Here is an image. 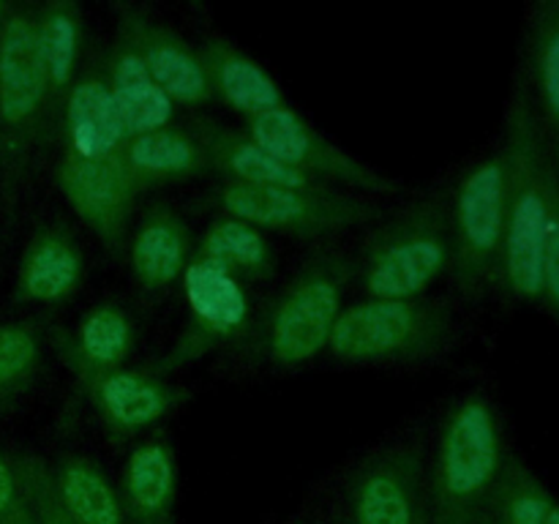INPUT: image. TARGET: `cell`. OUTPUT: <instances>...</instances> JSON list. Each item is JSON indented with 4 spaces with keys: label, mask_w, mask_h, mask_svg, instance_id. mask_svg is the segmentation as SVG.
<instances>
[{
    "label": "cell",
    "mask_w": 559,
    "mask_h": 524,
    "mask_svg": "<svg viewBox=\"0 0 559 524\" xmlns=\"http://www.w3.org/2000/svg\"><path fill=\"white\" fill-rule=\"evenodd\" d=\"M511 453L495 398L484 391L459 398L445 415L424 491L426 524H484Z\"/></svg>",
    "instance_id": "obj_2"
},
{
    "label": "cell",
    "mask_w": 559,
    "mask_h": 524,
    "mask_svg": "<svg viewBox=\"0 0 559 524\" xmlns=\"http://www.w3.org/2000/svg\"><path fill=\"white\" fill-rule=\"evenodd\" d=\"M85 254L63 227H44L27 243L16 278V298L31 303H58L80 289Z\"/></svg>",
    "instance_id": "obj_22"
},
{
    "label": "cell",
    "mask_w": 559,
    "mask_h": 524,
    "mask_svg": "<svg viewBox=\"0 0 559 524\" xmlns=\"http://www.w3.org/2000/svg\"><path fill=\"white\" fill-rule=\"evenodd\" d=\"M0 524H36V522H33L31 511H27L25 500H22V495H20V500H16L14 505H11L9 511L0 516Z\"/></svg>",
    "instance_id": "obj_33"
},
{
    "label": "cell",
    "mask_w": 559,
    "mask_h": 524,
    "mask_svg": "<svg viewBox=\"0 0 559 524\" xmlns=\"http://www.w3.org/2000/svg\"><path fill=\"white\" fill-rule=\"evenodd\" d=\"M104 80H107L112 102L118 107L120 120L129 136L147 134V131L167 129L175 115V104L169 102L167 93L156 85L147 66L131 47L129 38L118 31L109 52L107 66H104Z\"/></svg>",
    "instance_id": "obj_20"
},
{
    "label": "cell",
    "mask_w": 559,
    "mask_h": 524,
    "mask_svg": "<svg viewBox=\"0 0 559 524\" xmlns=\"http://www.w3.org/2000/svg\"><path fill=\"white\" fill-rule=\"evenodd\" d=\"M506 243L497 289L513 303L540 306L544 300V249L551 213V186L559 164L538 129L524 85L513 82L506 112Z\"/></svg>",
    "instance_id": "obj_1"
},
{
    "label": "cell",
    "mask_w": 559,
    "mask_h": 524,
    "mask_svg": "<svg viewBox=\"0 0 559 524\" xmlns=\"http://www.w3.org/2000/svg\"><path fill=\"white\" fill-rule=\"evenodd\" d=\"M120 164L131 189H156L211 172V158L191 131L158 129L129 136L120 151Z\"/></svg>",
    "instance_id": "obj_17"
},
{
    "label": "cell",
    "mask_w": 559,
    "mask_h": 524,
    "mask_svg": "<svg viewBox=\"0 0 559 524\" xmlns=\"http://www.w3.org/2000/svg\"><path fill=\"white\" fill-rule=\"evenodd\" d=\"M52 342L63 364L74 374L76 385L85 391L87 402L93 404L102 424L115 437H129L145 426L156 424V420L167 418L189 398L183 388L173 385V382L151 374V371H134L123 369V366L120 369H102V366L85 364L69 347L60 327H55Z\"/></svg>",
    "instance_id": "obj_11"
},
{
    "label": "cell",
    "mask_w": 559,
    "mask_h": 524,
    "mask_svg": "<svg viewBox=\"0 0 559 524\" xmlns=\"http://www.w3.org/2000/svg\"><path fill=\"white\" fill-rule=\"evenodd\" d=\"M519 82L527 93L546 147L559 164V0H538L527 9Z\"/></svg>",
    "instance_id": "obj_15"
},
{
    "label": "cell",
    "mask_w": 559,
    "mask_h": 524,
    "mask_svg": "<svg viewBox=\"0 0 559 524\" xmlns=\"http://www.w3.org/2000/svg\"><path fill=\"white\" fill-rule=\"evenodd\" d=\"M41 366V342L27 325H0V398L31 385Z\"/></svg>",
    "instance_id": "obj_29"
},
{
    "label": "cell",
    "mask_w": 559,
    "mask_h": 524,
    "mask_svg": "<svg viewBox=\"0 0 559 524\" xmlns=\"http://www.w3.org/2000/svg\"><path fill=\"white\" fill-rule=\"evenodd\" d=\"M224 216L240 218L257 229L293 235V238H328L349 227L380 218V205L364 196L344 194L328 186L311 189H273V186L224 183L213 194Z\"/></svg>",
    "instance_id": "obj_7"
},
{
    "label": "cell",
    "mask_w": 559,
    "mask_h": 524,
    "mask_svg": "<svg viewBox=\"0 0 559 524\" xmlns=\"http://www.w3.org/2000/svg\"><path fill=\"white\" fill-rule=\"evenodd\" d=\"M16 500H20V484H16L14 464L5 462L3 453H0V516H3Z\"/></svg>",
    "instance_id": "obj_32"
},
{
    "label": "cell",
    "mask_w": 559,
    "mask_h": 524,
    "mask_svg": "<svg viewBox=\"0 0 559 524\" xmlns=\"http://www.w3.org/2000/svg\"><path fill=\"white\" fill-rule=\"evenodd\" d=\"M506 153L502 145L467 167L451 205V276L464 298L497 287L506 243Z\"/></svg>",
    "instance_id": "obj_6"
},
{
    "label": "cell",
    "mask_w": 559,
    "mask_h": 524,
    "mask_svg": "<svg viewBox=\"0 0 559 524\" xmlns=\"http://www.w3.org/2000/svg\"><path fill=\"white\" fill-rule=\"evenodd\" d=\"M55 495L76 524H126L120 495L93 458L63 453L49 464Z\"/></svg>",
    "instance_id": "obj_24"
},
{
    "label": "cell",
    "mask_w": 559,
    "mask_h": 524,
    "mask_svg": "<svg viewBox=\"0 0 559 524\" xmlns=\"http://www.w3.org/2000/svg\"><path fill=\"white\" fill-rule=\"evenodd\" d=\"M246 129H249L246 134L257 145L265 147L276 162L306 175V178H314L320 183L333 180V183L353 186V189L366 191V194L391 196L402 191V183L396 178L369 167L366 162L355 158L353 153L338 147L336 142L322 136V131L306 123L287 104L249 118Z\"/></svg>",
    "instance_id": "obj_8"
},
{
    "label": "cell",
    "mask_w": 559,
    "mask_h": 524,
    "mask_svg": "<svg viewBox=\"0 0 559 524\" xmlns=\"http://www.w3.org/2000/svg\"><path fill=\"white\" fill-rule=\"evenodd\" d=\"M194 260L211 262L238 282L243 278L246 282H265L276 267L273 249L262 229L233 216L216 218L205 229L200 246L194 249Z\"/></svg>",
    "instance_id": "obj_25"
},
{
    "label": "cell",
    "mask_w": 559,
    "mask_h": 524,
    "mask_svg": "<svg viewBox=\"0 0 559 524\" xmlns=\"http://www.w3.org/2000/svg\"><path fill=\"white\" fill-rule=\"evenodd\" d=\"M55 183L76 216L96 233V238L112 254H120L126 246L131 202L136 196L126 178L120 156L80 158L66 151L55 167Z\"/></svg>",
    "instance_id": "obj_12"
},
{
    "label": "cell",
    "mask_w": 559,
    "mask_h": 524,
    "mask_svg": "<svg viewBox=\"0 0 559 524\" xmlns=\"http://www.w3.org/2000/svg\"><path fill=\"white\" fill-rule=\"evenodd\" d=\"M540 287H544V300L540 306L549 309L559 325V167L555 175V186H551V213H549V229H546V249H544V276H540Z\"/></svg>",
    "instance_id": "obj_31"
},
{
    "label": "cell",
    "mask_w": 559,
    "mask_h": 524,
    "mask_svg": "<svg viewBox=\"0 0 559 524\" xmlns=\"http://www.w3.org/2000/svg\"><path fill=\"white\" fill-rule=\"evenodd\" d=\"M353 524L424 522V451L391 445L360 464L349 491Z\"/></svg>",
    "instance_id": "obj_13"
},
{
    "label": "cell",
    "mask_w": 559,
    "mask_h": 524,
    "mask_svg": "<svg viewBox=\"0 0 559 524\" xmlns=\"http://www.w3.org/2000/svg\"><path fill=\"white\" fill-rule=\"evenodd\" d=\"M194 249L183 218L167 205H153L142 216L131 240V271L145 293H162L175 278L183 276Z\"/></svg>",
    "instance_id": "obj_23"
},
{
    "label": "cell",
    "mask_w": 559,
    "mask_h": 524,
    "mask_svg": "<svg viewBox=\"0 0 559 524\" xmlns=\"http://www.w3.org/2000/svg\"><path fill=\"white\" fill-rule=\"evenodd\" d=\"M9 14H11V5L0 3V33H3V25H5V20H9Z\"/></svg>",
    "instance_id": "obj_34"
},
{
    "label": "cell",
    "mask_w": 559,
    "mask_h": 524,
    "mask_svg": "<svg viewBox=\"0 0 559 524\" xmlns=\"http://www.w3.org/2000/svg\"><path fill=\"white\" fill-rule=\"evenodd\" d=\"M456 342L459 320L445 300L369 298L338 314L328 349L344 364H424L451 353Z\"/></svg>",
    "instance_id": "obj_3"
},
{
    "label": "cell",
    "mask_w": 559,
    "mask_h": 524,
    "mask_svg": "<svg viewBox=\"0 0 559 524\" xmlns=\"http://www.w3.org/2000/svg\"><path fill=\"white\" fill-rule=\"evenodd\" d=\"M16 484H20V495L25 500L27 511H31L36 524H76L69 513L60 505L58 495H55L52 475H49V464L36 456H22L14 462Z\"/></svg>",
    "instance_id": "obj_30"
},
{
    "label": "cell",
    "mask_w": 559,
    "mask_h": 524,
    "mask_svg": "<svg viewBox=\"0 0 559 524\" xmlns=\"http://www.w3.org/2000/svg\"><path fill=\"white\" fill-rule=\"evenodd\" d=\"M49 102L36 41V16L11 9L0 33V156L20 169L41 129Z\"/></svg>",
    "instance_id": "obj_9"
},
{
    "label": "cell",
    "mask_w": 559,
    "mask_h": 524,
    "mask_svg": "<svg viewBox=\"0 0 559 524\" xmlns=\"http://www.w3.org/2000/svg\"><path fill=\"white\" fill-rule=\"evenodd\" d=\"M120 505L126 524H175L178 469L167 442H142L126 458L120 473Z\"/></svg>",
    "instance_id": "obj_21"
},
{
    "label": "cell",
    "mask_w": 559,
    "mask_h": 524,
    "mask_svg": "<svg viewBox=\"0 0 559 524\" xmlns=\"http://www.w3.org/2000/svg\"><path fill=\"white\" fill-rule=\"evenodd\" d=\"M353 278V257L336 249L311 254L276 295L262 320V358L282 369H293L328 349V338L344 311V293Z\"/></svg>",
    "instance_id": "obj_5"
},
{
    "label": "cell",
    "mask_w": 559,
    "mask_h": 524,
    "mask_svg": "<svg viewBox=\"0 0 559 524\" xmlns=\"http://www.w3.org/2000/svg\"><path fill=\"white\" fill-rule=\"evenodd\" d=\"M63 338L85 364L120 369L134 347V325L120 306L98 303L76 322L74 333L63 331Z\"/></svg>",
    "instance_id": "obj_28"
},
{
    "label": "cell",
    "mask_w": 559,
    "mask_h": 524,
    "mask_svg": "<svg viewBox=\"0 0 559 524\" xmlns=\"http://www.w3.org/2000/svg\"><path fill=\"white\" fill-rule=\"evenodd\" d=\"M420 524H426V519H424V522H420Z\"/></svg>",
    "instance_id": "obj_35"
},
{
    "label": "cell",
    "mask_w": 559,
    "mask_h": 524,
    "mask_svg": "<svg viewBox=\"0 0 559 524\" xmlns=\"http://www.w3.org/2000/svg\"><path fill=\"white\" fill-rule=\"evenodd\" d=\"M186 325L173 347L151 366V374L167 377L233 342L249 325V295L243 284L211 262L191 257L183 271Z\"/></svg>",
    "instance_id": "obj_10"
},
{
    "label": "cell",
    "mask_w": 559,
    "mask_h": 524,
    "mask_svg": "<svg viewBox=\"0 0 559 524\" xmlns=\"http://www.w3.org/2000/svg\"><path fill=\"white\" fill-rule=\"evenodd\" d=\"M451 267V205L431 194L388 218L355 262V276L369 298H418Z\"/></svg>",
    "instance_id": "obj_4"
},
{
    "label": "cell",
    "mask_w": 559,
    "mask_h": 524,
    "mask_svg": "<svg viewBox=\"0 0 559 524\" xmlns=\"http://www.w3.org/2000/svg\"><path fill=\"white\" fill-rule=\"evenodd\" d=\"M66 134L80 158H115L129 142L102 71L87 69L66 93Z\"/></svg>",
    "instance_id": "obj_18"
},
{
    "label": "cell",
    "mask_w": 559,
    "mask_h": 524,
    "mask_svg": "<svg viewBox=\"0 0 559 524\" xmlns=\"http://www.w3.org/2000/svg\"><path fill=\"white\" fill-rule=\"evenodd\" d=\"M484 524H559V500L522 456L511 453Z\"/></svg>",
    "instance_id": "obj_27"
},
{
    "label": "cell",
    "mask_w": 559,
    "mask_h": 524,
    "mask_svg": "<svg viewBox=\"0 0 559 524\" xmlns=\"http://www.w3.org/2000/svg\"><path fill=\"white\" fill-rule=\"evenodd\" d=\"M197 55H200L213 98L246 115V120L284 107V93L278 82L235 41L224 36H207L197 47Z\"/></svg>",
    "instance_id": "obj_16"
},
{
    "label": "cell",
    "mask_w": 559,
    "mask_h": 524,
    "mask_svg": "<svg viewBox=\"0 0 559 524\" xmlns=\"http://www.w3.org/2000/svg\"><path fill=\"white\" fill-rule=\"evenodd\" d=\"M191 134L205 147L211 167L216 172L227 175L229 183L240 186H273V189H311V186H325L314 178L295 172L284 167L282 162L271 156L265 147L257 145L249 134L227 129L222 123H213L207 118H197Z\"/></svg>",
    "instance_id": "obj_19"
},
{
    "label": "cell",
    "mask_w": 559,
    "mask_h": 524,
    "mask_svg": "<svg viewBox=\"0 0 559 524\" xmlns=\"http://www.w3.org/2000/svg\"><path fill=\"white\" fill-rule=\"evenodd\" d=\"M118 31L129 38L156 85L169 96V102L189 104V107L211 102L213 93L205 71H202L200 55L173 27L156 22L142 9L126 5L120 9Z\"/></svg>",
    "instance_id": "obj_14"
},
{
    "label": "cell",
    "mask_w": 559,
    "mask_h": 524,
    "mask_svg": "<svg viewBox=\"0 0 559 524\" xmlns=\"http://www.w3.org/2000/svg\"><path fill=\"white\" fill-rule=\"evenodd\" d=\"M36 16V41L47 76L49 102L66 96L76 80L82 49V11L71 0H49Z\"/></svg>",
    "instance_id": "obj_26"
}]
</instances>
